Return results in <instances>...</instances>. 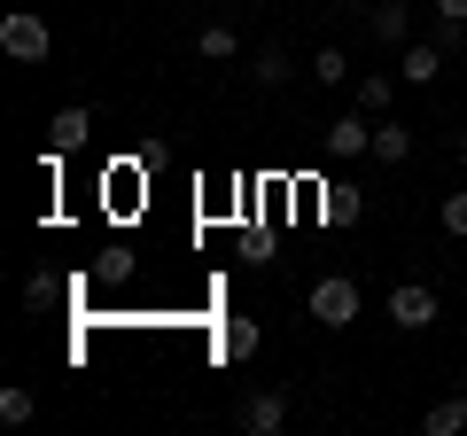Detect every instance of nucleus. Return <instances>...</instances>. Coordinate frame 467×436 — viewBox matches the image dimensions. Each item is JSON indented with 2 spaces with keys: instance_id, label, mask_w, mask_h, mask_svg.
<instances>
[{
  "instance_id": "obj_1",
  "label": "nucleus",
  "mask_w": 467,
  "mask_h": 436,
  "mask_svg": "<svg viewBox=\"0 0 467 436\" xmlns=\"http://www.w3.org/2000/svg\"><path fill=\"white\" fill-rule=\"evenodd\" d=\"M47 47H55L47 16H32V8H8V16H0V55H8V63H47Z\"/></svg>"
},
{
  "instance_id": "obj_2",
  "label": "nucleus",
  "mask_w": 467,
  "mask_h": 436,
  "mask_svg": "<svg viewBox=\"0 0 467 436\" xmlns=\"http://www.w3.org/2000/svg\"><path fill=\"white\" fill-rule=\"evenodd\" d=\"M304 312H312L319 327H350V319H358V281H350V273H319L312 296H304Z\"/></svg>"
},
{
  "instance_id": "obj_3",
  "label": "nucleus",
  "mask_w": 467,
  "mask_h": 436,
  "mask_svg": "<svg viewBox=\"0 0 467 436\" xmlns=\"http://www.w3.org/2000/svg\"><path fill=\"white\" fill-rule=\"evenodd\" d=\"M389 327H405V336L436 327V288L429 281H398V288H389Z\"/></svg>"
},
{
  "instance_id": "obj_4",
  "label": "nucleus",
  "mask_w": 467,
  "mask_h": 436,
  "mask_svg": "<svg viewBox=\"0 0 467 436\" xmlns=\"http://www.w3.org/2000/svg\"><path fill=\"white\" fill-rule=\"evenodd\" d=\"M327 156H335V164H358V156H374V118H367V109H343V118L327 125Z\"/></svg>"
},
{
  "instance_id": "obj_5",
  "label": "nucleus",
  "mask_w": 467,
  "mask_h": 436,
  "mask_svg": "<svg viewBox=\"0 0 467 436\" xmlns=\"http://www.w3.org/2000/svg\"><path fill=\"white\" fill-rule=\"evenodd\" d=\"M288 405H296V389H257V398H242V429L250 436H281L288 429Z\"/></svg>"
},
{
  "instance_id": "obj_6",
  "label": "nucleus",
  "mask_w": 467,
  "mask_h": 436,
  "mask_svg": "<svg viewBox=\"0 0 467 436\" xmlns=\"http://www.w3.org/2000/svg\"><path fill=\"white\" fill-rule=\"evenodd\" d=\"M367 32L382 47H405L413 39V0H367Z\"/></svg>"
},
{
  "instance_id": "obj_7",
  "label": "nucleus",
  "mask_w": 467,
  "mask_h": 436,
  "mask_svg": "<svg viewBox=\"0 0 467 436\" xmlns=\"http://www.w3.org/2000/svg\"><path fill=\"white\" fill-rule=\"evenodd\" d=\"M398 78L405 86H436L444 78V47H436V39H405L398 47Z\"/></svg>"
},
{
  "instance_id": "obj_8",
  "label": "nucleus",
  "mask_w": 467,
  "mask_h": 436,
  "mask_svg": "<svg viewBox=\"0 0 467 436\" xmlns=\"http://www.w3.org/2000/svg\"><path fill=\"white\" fill-rule=\"evenodd\" d=\"M86 133H94V109H86V101H70V109H55L47 149H55V156H70V149H86Z\"/></svg>"
},
{
  "instance_id": "obj_9",
  "label": "nucleus",
  "mask_w": 467,
  "mask_h": 436,
  "mask_svg": "<svg viewBox=\"0 0 467 436\" xmlns=\"http://www.w3.org/2000/svg\"><path fill=\"white\" fill-rule=\"evenodd\" d=\"M257 343H265V327H257V319H226V327H218V358H234V367H242V358H257Z\"/></svg>"
},
{
  "instance_id": "obj_10",
  "label": "nucleus",
  "mask_w": 467,
  "mask_h": 436,
  "mask_svg": "<svg viewBox=\"0 0 467 436\" xmlns=\"http://www.w3.org/2000/svg\"><path fill=\"white\" fill-rule=\"evenodd\" d=\"M405 156H413V125L374 118V164H405Z\"/></svg>"
},
{
  "instance_id": "obj_11",
  "label": "nucleus",
  "mask_w": 467,
  "mask_h": 436,
  "mask_svg": "<svg viewBox=\"0 0 467 436\" xmlns=\"http://www.w3.org/2000/svg\"><path fill=\"white\" fill-rule=\"evenodd\" d=\"M195 47H202V63H234V55H242V32L218 16V24H202V32H195Z\"/></svg>"
},
{
  "instance_id": "obj_12",
  "label": "nucleus",
  "mask_w": 467,
  "mask_h": 436,
  "mask_svg": "<svg viewBox=\"0 0 467 436\" xmlns=\"http://www.w3.org/2000/svg\"><path fill=\"white\" fill-rule=\"evenodd\" d=\"M460 429H467V398H436L420 413V436H460Z\"/></svg>"
},
{
  "instance_id": "obj_13",
  "label": "nucleus",
  "mask_w": 467,
  "mask_h": 436,
  "mask_svg": "<svg viewBox=\"0 0 467 436\" xmlns=\"http://www.w3.org/2000/svg\"><path fill=\"white\" fill-rule=\"evenodd\" d=\"M389 101H398V78L367 70V78H358V109H367V118H389Z\"/></svg>"
},
{
  "instance_id": "obj_14",
  "label": "nucleus",
  "mask_w": 467,
  "mask_h": 436,
  "mask_svg": "<svg viewBox=\"0 0 467 436\" xmlns=\"http://www.w3.org/2000/svg\"><path fill=\"white\" fill-rule=\"evenodd\" d=\"M250 78L265 86V94H273V86H288V55H281V47H257V55H250Z\"/></svg>"
},
{
  "instance_id": "obj_15",
  "label": "nucleus",
  "mask_w": 467,
  "mask_h": 436,
  "mask_svg": "<svg viewBox=\"0 0 467 436\" xmlns=\"http://www.w3.org/2000/svg\"><path fill=\"white\" fill-rule=\"evenodd\" d=\"M312 86H350V55L343 47H319L312 55Z\"/></svg>"
},
{
  "instance_id": "obj_16",
  "label": "nucleus",
  "mask_w": 467,
  "mask_h": 436,
  "mask_svg": "<svg viewBox=\"0 0 467 436\" xmlns=\"http://www.w3.org/2000/svg\"><path fill=\"white\" fill-rule=\"evenodd\" d=\"M32 413H39V398H32L24 382H8V389H0V420H8V429H24Z\"/></svg>"
},
{
  "instance_id": "obj_17",
  "label": "nucleus",
  "mask_w": 467,
  "mask_h": 436,
  "mask_svg": "<svg viewBox=\"0 0 467 436\" xmlns=\"http://www.w3.org/2000/svg\"><path fill=\"white\" fill-rule=\"evenodd\" d=\"M436 218H444V234H460V242H467V187H460V195H444V202H436Z\"/></svg>"
},
{
  "instance_id": "obj_18",
  "label": "nucleus",
  "mask_w": 467,
  "mask_h": 436,
  "mask_svg": "<svg viewBox=\"0 0 467 436\" xmlns=\"http://www.w3.org/2000/svg\"><path fill=\"white\" fill-rule=\"evenodd\" d=\"M436 47H444V55H460V47H467V24H451V16H436Z\"/></svg>"
},
{
  "instance_id": "obj_19",
  "label": "nucleus",
  "mask_w": 467,
  "mask_h": 436,
  "mask_svg": "<svg viewBox=\"0 0 467 436\" xmlns=\"http://www.w3.org/2000/svg\"><path fill=\"white\" fill-rule=\"evenodd\" d=\"M24 304H32V312H47V304H55V281H47V273H32V281H24Z\"/></svg>"
},
{
  "instance_id": "obj_20",
  "label": "nucleus",
  "mask_w": 467,
  "mask_h": 436,
  "mask_svg": "<svg viewBox=\"0 0 467 436\" xmlns=\"http://www.w3.org/2000/svg\"><path fill=\"white\" fill-rule=\"evenodd\" d=\"M436 16H451V24H467V0H436Z\"/></svg>"
},
{
  "instance_id": "obj_21",
  "label": "nucleus",
  "mask_w": 467,
  "mask_h": 436,
  "mask_svg": "<svg viewBox=\"0 0 467 436\" xmlns=\"http://www.w3.org/2000/svg\"><path fill=\"white\" fill-rule=\"evenodd\" d=\"M460 164H467V133H460Z\"/></svg>"
}]
</instances>
